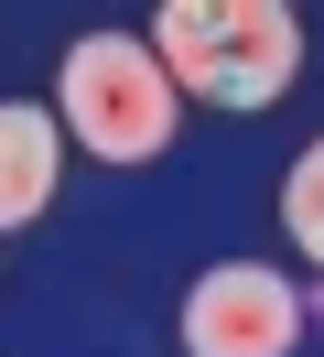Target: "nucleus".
<instances>
[{
  "label": "nucleus",
  "instance_id": "obj_5",
  "mask_svg": "<svg viewBox=\"0 0 324 357\" xmlns=\"http://www.w3.org/2000/svg\"><path fill=\"white\" fill-rule=\"evenodd\" d=\"M281 227H292V249L324 271V141L292 152V174H281Z\"/></svg>",
  "mask_w": 324,
  "mask_h": 357
},
{
  "label": "nucleus",
  "instance_id": "obj_2",
  "mask_svg": "<svg viewBox=\"0 0 324 357\" xmlns=\"http://www.w3.org/2000/svg\"><path fill=\"white\" fill-rule=\"evenodd\" d=\"M54 119L98 162H151L184 130V87L151 54V33H76L65 44V76H54Z\"/></svg>",
  "mask_w": 324,
  "mask_h": 357
},
{
  "label": "nucleus",
  "instance_id": "obj_4",
  "mask_svg": "<svg viewBox=\"0 0 324 357\" xmlns=\"http://www.w3.org/2000/svg\"><path fill=\"white\" fill-rule=\"evenodd\" d=\"M65 184V119L43 98H0V227H33Z\"/></svg>",
  "mask_w": 324,
  "mask_h": 357
},
{
  "label": "nucleus",
  "instance_id": "obj_1",
  "mask_svg": "<svg viewBox=\"0 0 324 357\" xmlns=\"http://www.w3.org/2000/svg\"><path fill=\"white\" fill-rule=\"evenodd\" d=\"M151 54L206 109H270L302 66V22L281 0H162L151 11Z\"/></svg>",
  "mask_w": 324,
  "mask_h": 357
},
{
  "label": "nucleus",
  "instance_id": "obj_3",
  "mask_svg": "<svg viewBox=\"0 0 324 357\" xmlns=\"http://www.w3.org/2000/svg\"><path fill=\"white\" fill-rule=\"evenodd\" d=\"M302 335V292L270 260H216L184 292V357H292Z\"/></svg>",
  "mask_w": 324,
  "mask_h": 357
},
{
  "label": "nucleus",
  "instance_id": "obj_6",
  "mask_svg": "<svg viewBox=\"0 0 324 357\" xmlns=\"http://www.w3.org/2000/svg\"><path fill=\"white\" fill-rule=\"evenodd\" d=\"M314 325H324V292H314Z\"/></svg>",
  "mask_w": 324,
  "mask_h": 357
}]
</instances>
